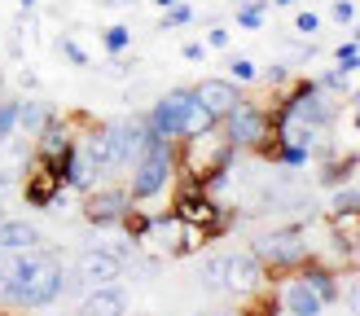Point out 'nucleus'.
I'll use <instances>...</instances> for the list:
<instances>
[{
  "label": "nucleus",
  "mask_w": 360,
  "mask_h": 316,
  "mask_svg": "<svg viewBox=\"0 0 360 316\" xmlns=\"http://www.w3.org/2000/svg\"><path fill=\"white\" fill-rule=\"evenodd\" d=\"M233 158H238V150L229 145L224 128H220V123H211V128L193 132V136H185V140H176V167H180L176 180L202 185L207 193H215L220 176L233 167Z\"/></svg>",
  "instance_id": "1"
},
{
  "label": "nucleus",
  "mask_w": 360,
  "mask_h": 316,
  "mask_svg": "<svg viewBox=\"0 0 360 316\" xmlns=\"http://www.w3.org/2000/svg\"><path fill=\"white\" fill-rule=\"evenodd\" d=\"M62 294H66V268H62L58 251H49V246L27 251L22 255V277H18V286L9 294V312L13 308H22V312L53 308Z\"/></svg>",
  "instance_id": "2"
},
{
  "label": "nucleus",
  "mask_w": 360,
  "mask_h": 316,
  "mask_svg": "<svg viewBox=\"0 0 360 316\" xmlns=\"http://www.w3.org/2000/svg\"><path fill=\"white\" fill-rule=\"evenodd\" d=\"M128 171H132V176H128L132 202H154V198H163V193L176 185V176H180V167H176V140L150 132L146 150H141V158H136Z\"/></svg>",
  "instance_id": "3"
},
{
  "label": "nucleus",
  "mask_w": 360,
  "mask_h": 316,
  "mask_svg": "<svg viewBox=\"0 0 360 316\" xmlns=\"http://www.w3.org/2000/svg\"><path fill=\"white\" fill-rule=\"evenodd\" d=\"M146 123H150V132L154 136H167V140H185L193 132H202L211 128V114H207V105L198 101L193 88H172L167 97H158L150 110H146Z\"/></svg>",
  "instance_id": "4"
},
{
  "label": "nucleus",
  "mask_w": 360,
  "mask_h": 316,
  "mask_svg": "<svg viewBox=\"0 0 360 316\" xmlns=\"http://www.w3.org/2000/svg\"><path fill=\"white\" fill-rule=\"evenodd\" d=\"M220 128L229 136V145L233 150H250V154H259L268 140H273V105H264V101H250L242 97L233 110L220 119Z\"/></svg>",
  "instance_id": "5"
},
{
  "label": "nucleus",
  "mask_w": 360,
  "mask_h": 316,
  "mask_svg": "<svg viewBox=\"0 0 360 316\" xmlns=\"http://www.w3.org/2000/svg\"><path fill=\"white\" fill-rule=\"evenodd\" d=\"M250 251L259 255V263L273 277H285V272H295V268H303V263L312 259V242H308V233L295 224V228H277V233H264Z\"/></svg>",
  "instance_id": "6"
},
{
  "label": "nucleus",
  "mask_w": 360,
  "mask_h": 316,
  "mask_svg": "<svg viewBox=\"0 0 360 316\" xmlns=\"http://www.w3.org/2000/svg\"><path fill=\"white\" fill-rule=\"evenodd\" d=\"M105 132V154H110V171H128L141 150L150 140V123L146 114H128V119H115V123H101Z\"/></svg>",
  "instance_id": "7"
},
{
  "label": "nucleus",
  "mask_w": 360,
  "mask_h": 316,
  "mask_svg": "<svg viewBox=\"0 0 360 316\" xmlns=\"http://www.w3.org/2000/svg\"><path fill=\"white\" fill-rule=\"evenodd\" d=\"M79 211L93 228H119L123 216L132 211V193H128V185H97L84 193Z\"/></svg>",
  "instance_id": "8"
},
{
  "label": "nucleus",
  "mask_w": 360,
  "mask_h": 316,
  "mask_svg": "<svg viewBox=\"0 0 360 316\" xmlns=\"http://www.w3.org/2000/svg\"><path fill=\"white\" fill-rule=\"evenodd\" d=\"M277 303H281V316H321L326 312V298H321L299 272H285L277 281Z\"/></svg>",
  "instance_id": "9"
},
{
  "label": "nucleus",
  "mask_w": 360,
  "mask_h": 316,
  "mask_svg": "<svg viewBox=\"0 0 360 316\" xmlns=\"http://www.w3.org/2000/svg\"><path fill=\"white\" fill-rule=\"evenodd\" d=\"M264 286H273V272L259 263L255 251H233L229 255V294H255Z\"/></svg>",
  "instance_id": "10"
},
{
  "label": "nucleus",
  "mask_w": 360,
  "mask_h": 316,
  "mask_svg": "<svg viewBox=\"0 0 360 316\" xmlns=\"http://www.w3.org/2000/svg\"><path fill=\"white\" fill-rule=\"evenodd\" d=\"M123 263L110 246H88V251L79 255V281H93V286H110V281L123 277Z\"/></svg>",
  "instance_id": "11"
},
{
  "label": "nucleus",
  "mask_w": 360,
  "mask_h": 316,
  "mask_svg": "<svg viewBox=\"0 0 360 316\" xmlns=\"http://www.w3.org/2000/svg\"><path fill=\"white\" fill-rule=\"evenodd\" d=\"M193 93H198V101L207 105V114L220 123L233 105L242 101V84H233V79L224 75V79H202V84H193Z\"/></svg>",
  "instance_id": "12"
},
{
  "label": "nucleus",
  "mask_w": 360,
  "mask_h": 316,
  "mask_svg": "<svg viewBox=\"0 0 360 316\" xmlns=\"http://www.w3.org/2000/svg\"><path fill=\"white\" fill-rule=\"evenodd\" d=\"M35 246H44V237H40V228H35L31 220H18V216L0 220V251L27 255V251H35Z\"/></svg>",
  "instance_id": "13"
},
{
  "label": "nucleus",
  "mask_w": 360,
  "mask_h": 316,
  "mask_svg": "<svg viewBox=\"0 0 360 316\" xmlns=\"http://www.w3.org/2000/svg\"><path fill=\"white\" fill-rule=\"evenodd\" d=\"M79 316H128V294H123L115 281L110 286H93L79 303Z\"/></svg>",
  "instance_id": "14"
},
{
  "label": "nucleus",
  "mask_w": 360,
  "mask_h": 316,
  "mask_svg": "<svg viewBox=\"0 0 360 316\" xmlns=\"http://www.w3.org/2000/svg\"><path fill=\"white\" fill-rule=\"evenodd\" d=\"M53 114H58V110H53L49 101L18 97V132H22V136H31V140H35V136H40L49 123H53Z\"/></svg>",
  "instance_id": "15"
},
{
  "label": "nucleus",
  "mask_w": 360,
  "mask_h": 316,
  "mask_svg": "<svg viewBox=\"0 0 360 316\" xmlns=\"http://www.w3.org/2000/svg\"><path fill=\"white\" fill-rule=\"evenodd\" d=\"M326 228H330V237H334V242L356 246V242H360V206H352V211H330Z\"/></svg>",
  "instance_id": "16"
},
{
  "label": "nucleus",
  "mask_w": 360,
  "mask_h": 316,
  "mask_svg": "<svg viewBox=\"0 0 360 316\" xmlns=\"http://www.w3.org/2000/svg\"><path fill=\"white\" fill-rule=\"evenodd\" d=\"M242 316H281L277 286H264L255 294H242Z\"/></svg>",
  "instance_id": "17"
},
{
  "label": "nucleus",
  "mask_w": 360,
  "mask_h": 316,
  "mask_svg": "<svg viewBox=\"0 0 360 316\" xmlns=\"http://www.w3.org/2000/svg\"><path fill=\"white\" fill-rule=\"evenodd\" d=\"M18 277H22V255L0 251V308H5V312H9V294L18 286Z\"/></svg>",
  "instance_id": "18"
},
{
  "label": "nucleus",
  "mask_w": 360,
  "mask_h": 316,
  "mask_svg": "<svg viewBox=\"0 0 360 316\" xmlns=\"http://www.w3.org/2000/svg\"><path fill=\"white\" fill-rule=\"evenodd\" d=\"M356 167H360V163H356V154H338V158H330V163L321 167V185H326V189H338V185H347Z\"/></svg>",
  "instance_id": "19"
},
{
  "label": "nucleus",
  "mask_w": 360,
  "mask_h": 316,
  "mask_svg": "<svg viewBox=\"0 0 360 316\" xmlns=\"http://www.w3.org/2000/svg\"><path fill=\"white\" fill-rule=\"evenodd\" d=\"M198 281H202L207 290H229V251H220V255H211L207 263H202V272H198Z\"/></svg>",
  "instance_id": "20"
},
{
  "label": "nucleus",
  "mask_w": 360,
  "mask_h": 316,
  "mask_svg": "<svg viewBox=\"0 0 360 316\" xmlns=\"http://www.w3.org/2000/svg\"><path fill=\"white\" fill-rule=\"evenodd\" d=\"M268 18V0H246V5H238V27L246 31H259Z\"/></svg>",
  "instance_id": "21"
},
{
  "label": "nucleus",
  "mask_w": 360,
  "mask_h": 316,
  "mask_svg": "<svg viewBox=\"0 0 360 316\" xmlns=\"http://www.w3.org/2000/svg\"><path fill=\"white\" fill-rule=\"evenodd\" d=\"M101 44H105V53H110V58H119V53H128L132 31L123 27V22H115V27H105V31H101Z\"/></svg>",
  "instance_id": "22"
},
{
  "label": "nucleus",
  "mask_w": 360,
  "mask_h": 316,
  "mask_svg": "<svg viewBox=\"0 0 360 316\" xmlns=\"http://www.w3.org/2000/svg\"><path fill=\"white\" fill-rule=\"evenodd\" d=\"M18 136V97H0V145Z\"/></svg>",
  "instance_id": "23"
},
{
  "label": "nucleus",
  "mask_w": 360,
  "mask_h": 316,
  "mask_svg": "<svg viewBox=\"0 0 360 316\" xmlns=\"http://www.w3.org/2000/svg\"><path fill=\"white\" fill-rule=\"evenodd\" d=\"M316 84L326 88V93H334V97H338V93H347V88H352V70H343V66L334 62V70H326V75H321Z\"/></svg>",
  "instance_id": "24"
},
{
  "label": "nucleus",
  "mask_w": 360,
  "mask_h": 316,
  "mask_svg": "<svg viewBox=\"0 0 360 316\" xmlns=\"http://www.w3.org/2000/svg\"><path fill=\"white\" fill-rule=\"evenodd\" d=\"M193 5H185V0H176L172 9H163V31H172V27H189L193 22Z\"/></svg>",
  "instance_id": "25"
},
{
  "label": "nucleus",
  "mask_w": 360,
  "mask_h": 316,
  "mask_svg": "<svg viewBox=\"0 0 360 316\" xmlns=\"http://www.w3.org/2000/svg\"><path fill=\"white\" fill-rule=\"evenodd\" d=\"M229 79H233V84H255V79H259V66L250 62V58H233V62H229Z\"/></svg>",
  "instance_id": "26"
},
{
  "label": "nucleus",
  "mask_w": 360,
  "mask_h": 316,
  "mask_svg": "<svg viewBox=\"0 0 360 316\" xmlns=\"http://www.w3.org/2000/svg\"><path fill=\"white\" fill-rule=\"evenodd\" d=\"M334 62L343 66V70H360V44H356V40L338 44V48H334Z\"/></svg>",
  "instance_id": "27"
},
{
  "label": "nucleus",
  "mask_w": 360,
  "mask_h": 316,
  "mask_svg": "<svg viewBox=\"0 0 360 316\" xmlns=\"http://www.w3.org/2000/svg\"><path fill=\"white\" fill-rule=\"evenodd\" d=\"M58 48L66 53V62H70V66H79V70L88 66V53H84V48L75 44V40H70V35H58Z\"/></svg>",
  "instance_id": "28"
},
{
  "label": "nucleus",
  "mask_w": 360,
  "mask_h": 316,
  "mask_svg": "<svg viewBox=\"0 0 360 316\" xmlns=\"http://www.w3.org/2000/svg\"><path fill=\"white\" fill-rule=\"evenodd\" d=\"M295 31H299V35H316V31H321V18H316L312 9L295 13Z\"/></svg>",
  "instance_id": "29"
},
{
  "label": "nucleus",
  "mask_w": 360,
  "mask_h": 316,
  "mask_svg": "<svg viewBox=\"0 0 360 316\" xmlns=\"http://www.w3.org/2000/svg\"><path fill=\"white\" fill-rule=\"evenodd\" d=\"M352 206H360V189H343V185H338L334 206H330V211H352Z\"/></svg>",
  "instance_id": "30"
},
{
  "label": "nucleus",
  "mask_w": 360,
  "mask_h": 316,
  "mask_svg": "<svg viewBox=\"0 0 360 316\" xmlns=\"http://www.w3.org/2000/svg\"><path fill=\"white\" fill-rule=\"evenodd\" d=\"M334 22H343V27L356 22V5H352V0H334Z\"/></svg>",
  "instance_id": "31"
},
{
  "label": "nucleus",
  "mask_w": 360,
  "mask_h": 316,
  "mask_svg": "<svg viewBox=\"0 0 360 316\" xmlns=\"http://www.w3.org/2000/svg\"><path fill=\"white\" fill-rule=\"evenodd\" d=\"M229 40H233L229 27H211L207 31V48H229Z\"/></svg>",
  "instance_id": "32"
},
{
  "label": "nucleus",
  "mask_w": 360,
  "mask_h": 316,
  "mask_svg": "<svg viewBox=\"0 0 360 316\" xmlns=\"http://www.w3.org/2000/svg\"><path fill=\"white\" fill-rule=\"evenodd\" d=\"M180 53H185V62H202V58H207V44H198V40H189V44L180 48Z\"/></svg>",
  "instance_id": "33"
},
{
  "label": "nucleus",
  "mask_w": 360,
  "mask_h": 316,
  "mask_svg": "<svg viewBox=\"0 0 360 316\" xmlns=\"http://www.w3.org/2000/svg\"><path fill=\"white\" fill-rule=\"evenodd\" d=\"M347 308H352V316H360V281L347 286Z\"/></svg>",
  "instance_id": "34"
},
{
  "label": "nucleus",
  "mask_w": 360,
  "mask_h": 316,
  "mask_svg": "<svg viewBox=\"0 0 360 316\" xmlns=\"http://www.w3.org/2000/svg\"><path fill=\"white\" fill-rule=\"evenodd\" d=\"M128 70H132V66L123 62V58H115V62H110V75H115V79H119V75H128Z\"/></svg>",
  "instance_id": "35"
},
{
  "label": "nucleus",
  "mask_w": 360,
  "mask_h": 316,
  "mask_svg": "<svg viewBox=\"0 0 360 316\" xmlns=\"http://www.w3.org/2000/svg\"><path fill=\"white\" fill-rule=\"evenodd\" d=\"M101 5H115L119 9V5H136V0H101Z\"/></svg>",
  "instance_id": "36"
},
{
  "label": "nucleus",
  "mask_w": 360,
  "mask_h": 316,
  "mask_svg": "<svg viewBox=\"0 0 360 316\" xmlns=\"http://www.w3.org/2000/svg\"><path fill=\"white\" fill-rule=\"evenodd\" d=\"M150 5H158V9H172V5H176V0H150Z\"/></svg>",
  "instance_id": "37"
},
{
  "label": "nucleus",
  "mask_w": 360,
  "mask_h": 316,
  "mask_svg": "<svg viewBox=\"0 0 360 316\" xmlns=\"http://www.w3.org/2000/svg\"><path fill=\"white\" fill-rule=\"evenodd\" d=\"M268 5H277V9H285V5H295V0H268Z\"/></svg>",
  "instance_id": "38"
},
{
  "label": "nucleus",
  "mask_w": 360,
  "mask_h": 316,
  "mask_svg": "<svg viewBox=\"0 0 360 316\" xmlns=\"http://www.w3.org/2000/svg\"><path fill=\"white\" fill-rule=\"evenodd\" d=\"M352 123H356V132H360V105H356V114H352Z\"/></svg>",
  "instance_id": "39"
},
{
  "label": "nucleus",
  "mask_w": 360,
  "mask_h": 316,
  "mask_svg": "<svg viewBox=\"0 0 360 316\" xmlns=\"http://www.w3.org/2000/svg\"><path fill=\"white\" fill-rule=\"evenodd\" d=\"M198 316H233V312H198Z\"/></svg>",
  "instance_id": "40"
},
{
  "label": "nucleus",
  "mask_w": 360,
  "mask_h": 316,
  "mask_svg": "<svg viewBox=\"0 0 360 316\" xmlns=\"http://www.w3.org/2000/svg\"><path fill=\"white\" fill-rule=\"evenodd\" d=\"M18 5H22V9H35V0H18Z\"/></svg>",
  "instance_id": "41"
},
{
  "label": "nucleus",
  "mask_w": 360,
  "mask_h": 316,
  "mask_svg": "<svg viewBox=\"0 0 360 316\" xmlns=\"http://www.w3.org/2000/svg\"><path fill=\"white\" fill-rule=\"evenodd\" d=\"M352 255H356V263H360V242H356V246H352Z\"/></svg>",
  "instance_id": "42"
},
{
  "label": "nucleus",
  "mask_w": 360,
  "mask_h": 316,
  "mask_svg": "<svg viewBox=\"0 0 360 316\" xmlns=\"http://www.w3.org/2000/svg\"><path fill=\"white\" fill-rule=\"evenodd\" d=\"M352 40H356V44H360V27H356V31H352Z\"/></svg>",
  "instance_id": "43"
},
{
  "label": "nucleus",
  "mask_w": 360,
  "mask_h": 316,
  "mask_svg": "<svg viewBox=\"0 0 360 316\" xmlns=\"http://www.w3.org/2000/svg\"><path fill=\"white\" fill-rule=\"evenodd\" d=\"M352 101H356V105H360V88H356V93H352Z\"/></svg>",
  "instance_id": "44"
},
{
  "label": "nucleus",
  "mask_w": 360,
  "mask_h": 316,
  "mask_svg": "<svg viewBox=\"0 0 360 316\" xmlns=\"http://www.w3.org/2000/svg\"><path fill=\"white\" fill-rule=\"evenodd\" d=\"M0 97H5V75H0Z\"/></svg>",
  "instance_id": "45"
},
{
  "label": "nucleus",
  "mask_w": 360,
  "mask_h": 316,
  "mask_svg": "<svg viewBox=\"0 0 360 316\" xmlns=\"http://www.w3.org/2000/svg\"><path fill=\"white\" fill-rule=\"evenodd\" d=\"M238 5H246V0H238Z\"/></svg>",
  "instance_id": "46"
}]
</instances>
